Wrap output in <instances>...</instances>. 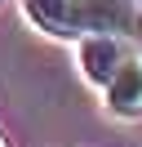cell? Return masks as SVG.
Returning a JSON list of instances; mask_svg holds the SVG:
<instances>
[{
  "label": "cell",
  "instance_id": "3",
  "mask_svg": "<svg viewBox=\"0 0 142 147\" xmlns=\"http://www.w3.org/2000/svg\"><path fill=\"white\" fill-rule=\"evenodd\" d=\"M107 107L115 116H142V54H129L107 85Z\"/></svg>",
  "mask_w": 142,
  "mask_h": 147
},
{
  "label": "cell",
  "instance_id": "2",
  "mask_svg": "<svg viewBox=\"0 0 142 147\" xmlns=\"http://www.w3.org/2000/svg\"><path fill=\"white\" fill-rule=\"evenodd\" d=\"M129 58V49H124L120 36H84L80 40V76H84L89 85H111V76L120 71V63Z\"/></svg>",
  "mask_w": 142,
  "mask_h": 147
},
{
  "label": "cell",
  "instance_id": "4",
  "mask_svg": "<svg viewBox=\"0 0 142 147\" xmlns=\"http://www.w3.org/2000/svg\"><path fill=\"white\" fill-rule=\"evenodd\" d=\"M0 147H5V138H0Z\"/></svg>",
  "mask_w": 142,
  "mask_h": 147
},
{
  "label": "cell",
  "instance_id": "1",
  "mask_svg": "<svg viewBox=\"0 0 142 147\" xmlns=\"http://www.w3.org/2000/svg\"><path fill=\"white\" fill-rule=\"evenodd\" d=\"M22 9L49 36H142L133 0H22Z\"/></svg>",
  "mask_w": 142,
  "mask_h": 147
}]
</instances>
